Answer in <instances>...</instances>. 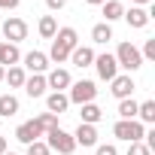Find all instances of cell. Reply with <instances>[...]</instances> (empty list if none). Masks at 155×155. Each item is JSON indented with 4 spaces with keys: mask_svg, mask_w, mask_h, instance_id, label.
<instances>
[{
    "mask_svg": "<svg viewBox=\"0 0 155 155\" xmlns=\"http://www.w3.org/2000/svg\"><path fill=\"white\" fill-rule=\"evenodd\" d=\"M88 3H91V6H104V3H107V0H88Z\"/></svg>",
    "mask_w": 155,
    "mask_h": 155,
    "instance_id": "e575fe53",
    "label": "cell"
},
{
    "mask_svg": "<svg viewBox=\"0 0 155 155\" xmlns=\"http://www.w3.org/2000/svg\"><path fill=\"white\" fill-rule=\"evenodd\" d=\"M128 155H152V152H149L146 143L140 140V143H131V146H128Z\"/></svg>",
    "mask_w": 155,
    "mask_h": 155,
    "instance_id": "f1b7e54d",
    "label": "cell"
},
{
    "mask_svg": "<svg viewBox=\"0 0 155 155\" xmlns=\"http://www.w3.org/2000/svg\"><path fill=\"white\" fill-rule=\"evenodd\" d=\"M91 40H94L97 46H107V43L113 40V28H110L107 21H101V25H94V28H91Z\"/></svg>",
    "mask_w": 155,
    "mask_h": 155,
    "instance_id": "44dd1931",
    "label": "cell"
},
{
    "mask_svg": "<svg viewBox=\"0 0 155 155\" xmlns=\"http://www.w3.org/2000/svg\"><path fill=\"white\" fill-rule=\"evenodd\" d=\"M28 155H52V149H49L43 140H34V143L28 146Z\"/></svg>",
    "mask_w": 155,
    "mask_h": 155,
    "instance_id": "4316f807",
    "label": "cell"
},
{
    "mask_svg": "<svg viewBox=\"0 0 155 155\" xmlns=\"http://www.w3.org/2000/svg\"><path fill=\"white\" fill-rule=\"evenodd\" d=\"M3 79L9 82V88H21V85H25V79H28V73H25V67H18V64H15V67H9V70H6Z\"/></svg>",
    "mask_w": 155,
    "mask_h": 155,
    "instance_id": "603a6c76",
    "label": "cell"
},
{
    "mask_svg": "<svg viewBox=\"0 0 155 155\" xmlns=\"http://www.w3.org/2000/svg\"><path fill=\"white\" fill-rule=\"evenodd\" d=\"M37 28H40V37H43V40H52V37L58 34V21H55V15H43Z\"/></svg>",
    "mask_w": 155,
    "mask_h": 155,
    "instance_id": "cb8c5ba5",
    "label": "cell"
},
{
    "mask_svg": "<svg viewBox=\"0 0 155 155\" xmlns=\"http://www.w3.org/2000/svg\"><path fill=\"white\" fill-rule=\"evenodd\" d=\"M70 82H73V79H70V73H67L64 67H55V70L46 76V85H49V88H55V91H64V88H70Z\"/></svg>",
    "mask_w": 155,
    "mask_h": 155,
    "instance_id": "7c38bea8",
    "label": "cell"
},
{
    "mask_svg": "<svg viewBox=\"0 0 155 155\" xmlns=\"http://www.w3.org/2000/svg\"><path fill=\"white\" fill-rule=\"evenodd\" d=\"M46 146L52 149V152H58V155H70L73 149H76V140H73V134H67L64 128H52V131H46Z\"/></svg>",
    "mask_w": 155,
    "mask_h": 155,
    "instance_id": "277c9868",
    "label": "cell"
},
{
    "mask_svg": "<svg viewBox=\"0 0 155 155\" xmlns=\"http://www.w3.org/2000/svg\"><path fill=\"white\" fill-rule=\"evenodd\" d=\"M94 97H97V85H94L91 79L70 82V94H67V101H70V104L82 107V104H94Z\"/></svg>",
    "mask_w": 155,
    "mask_h": 155,
    "instance_id": "3957f363",
    "label": "cell"
},
{
    "mask_svg": "<svg viewBox=\"0 0 155 155\" xmlns=\"http://www.w3.org/2000/svg\"><path fill=\"white\" fill-rule=\"evenodd\" d=\"M149 3H152V0H134V6H143V9H146Z\"/></svg>",
    "mask_w": 155,
    "mask_h": 155,
    "instance_id": "d6a6232c",
    "label": "cell"
},
{
    "mask_svg": "<svg viewBox=\"0 0 155 155\" xmlns=\"http://www.w3.org/2000/svg\"><path fill=\"white\" fill-rule=\"evenodd\" d=\"M46 6H49L52 12H58V9H64V6H67V0H46Z\"/></svg>",
    "mask_w": 155,
    "mask_h": 155,
    "instance_id": "4dcf8cb0",
    "label": "cell"
},
{
    "mask_svg": "<svg viewBox=\"0 0 155 155\" xmlns=\"http://www.w3.org/2000/svg\"><path fill=\"white\" fill-rule=\"evenodd\" d=\"M43 137V128L37 125V119H31V122H25V125H18L15 128V140L18 143H25V146H31L34 140H40Z\"/></svg>",
    "mask_w": 155,
    "mask_h": 155,
    "instance_id": "ba28073f",
    "label": "cell"
},
{
    "mask_svg": "<svg viewBox=\"0 0 155 155\" xmlns=\"http://www.w3.org/2000/svg\"><path fill=\"white\" fill-rule=\"evenodd\" d=\"M3 76H6V67H0V82H3Z\"/></svg>",
    "mask_w": 155,
    "mask_h": 155,
    "instance_id": "d590c367",
    "label": "cell"
},
{
    "mask_svg": "<svg viewBox=\"0 0 155 155\" xmlns=\"http://www.w3.org/2000/svg\"><path fill=\"white\" fill-rule=\"evenodd\" d=\"M37 125H40L43 134H46V131L58 128V116H55V113H40V116H37Z\"/></svg>",
    "mask_w": 155,
    "mask_h": 155,
    "instance_id": "484cf974",
    "label": "cell"
},
{
    "mask_svg": "<svg viewBox=\"0 0 155 155\" xmlns=\"http://www.w3.org/2000/svg\"><path fill=\"white\" fill-rule=\"evenodd\" d=\"M119 119H137V101L134 97H125V101H119Z\"/></svg>",
    "mask_w": 155,
    "mask_h": 155,
    "instance_id": "d4e9b609",
    "label": "cell"
},
{
    "mask_svg": "<svg viewBox=\"0 0 155 155\" xmlns=\"http://www.w3.org/2000/svg\"><path fill=\"white\" fill-rule=\"evenodd\" d=\"M6 152V137H0V155Z\"/></svg>",
    "mask_w": 155,
    "mask_h": 155,
    "instance_id": "836d02e7",
    "label": "cell"
},
{
    "mask_svg": "<svg viewBox=\"0 0 155 155\" xmlns=\"http://www.w3.org/2000/svg\"><path fill=\"white\" fill-rule=\"evenodd\" d=\"M70 61L79 67V70H85V67L94 64V49H91V46H76V49L70 52Z\"/></svg>",
    "mask_w": 155,
    "mask_h": 155,
    "instance_id": "4fadbf2b",
    "label": "cell"
},
{
    "mask_svg": "<svg viewBox=\"0 0 155 155\" xmlns=\"http://www.w3.org/2000/svg\"><path fill=\"white\" fill-rule=\"evenodd\" d=\"M91 67H97V76L104 82H113L116 76H119V64H116V58L110 55V52H104V55H94V64Z\"/></svg>",
    "mask_w": 155,
    "mask_h": 155,
    "instance_id": "52a82bcc",
    "label": "cell"
},
{
    "mask_svg": "<svg viewBox=\"0 0 155 155\" xmlns=\"http://www.w3.org/2000/svg\"><path fill=\"white\" fill-rule=\"evenodd\" d=\"M137 122H140V125H152V122H155V101L137 104Z\"/></svg>",
    "mask_w": 155,
    "mask_h": 155,
    "instance_id": "ac0fdd59",
    "label": "cell"
},
{
    "mask_svg": "<svg viewBox=\"0 0 155 155\" xmlns=\"http://www.w3.org/2000/svg\"><path fill=\"white\" fill-rule=\"evenodd\" d=\"M3 155H15V152H3Z\"/></svg>",
    "mask_w": 155,
    "mask_h": 155,
    "instance_id": "8d00e7d4",
    "label": "cell"
},
{
    "mask_svg": "<svg viewBox=\"0 0 155 155\" xmlns=\"http://www.w3.org/2000/svg\"><path fill=\"white\" fill-rule=\"evenodd\" d=\"M0 46H3V43H0Z\"/></svg>",
    "mask_w": 155,
    "mask_h": 155,
    "instance_id": "74e56055",
    "label": "cell"
},
{
    "mask_svg": "<svg viewBox=\"0 0 155 155\" xmlns=\"http://www.w3.org/2000/svg\"><path fill=\"white\" fill-rule=\"evenodd\" d=\"M73 140H76V146H97V128L79 122V128L73 131Z\"/></svg>",
    "mask_w": 155,
    "mask_h": 155,
    "instance_id": "8fae6325",
    "label": "cell"
},
{
    "mask_svg": "<svg viewBox=\"0 0 155 155\" xmlns=\"http://www.w3.org/2000/svg\"><path fill=\"white\" fill-rule=\"evenodd\" d=\"M18 113V97L15 94H0V119H9Z\"/></svg>",
    "mask_w": 155,
    "mask_h": 155,
    "instance_id": "d6986e66",
    "label": "cell"
},
{
    "mask_svg": "<svg viewBox=\"0 0 155 155\" xmlns=\"http://www.w3.org/2000/svg\"><path fill=\"white\" fill-rule=\"evenodd\" d=\"M113 58H116V64H119L122 70H128V76L143 67V55H140V49H137L134 43H119V49H116Z\"/></svg>",
    "mask_w": 155,
    "mask_h": 155,
    "instance_id": "7a4b0ae2",
    "label": "cell"
},
{
    "mask_svg": "<svg viewBox=\"0 0 155 155\" xmlns=\"http://www.w3.org/2000/svg\"><path fill=\"white\" fill-rule=\"evenodd\" d=\"M0 31H3V37H6L12 46H18L21 40H28V21L18 18V15H9V18L3 21V28H0Z\"/></svg>",
    "mask_w": 155,
    "mask_h": 155,
    "instance_id": "8992f818",
    "label": "cell"
},
{
    "mask_svg": "<svg viewBox=\"0 0 155 155\" xmlns=\"http://www.w3.org/2000/svg\"><path fill=\"white\" fill-rule=\"evenodd\" d=\"M104 119V110L97 104H82V125H97Z\"/></svg>",
    "mask_w": 155,
    "mask_h": 155,
    "instance_id": "7402d4cb",
    "label": "cell"
},
{
    "mask_svg": "<svg viewBox=\"0 0 155 155\" xmlns=\"http://www.w3.org/2000/svg\"><path fill=\"white\" fill-rule=\"evenodd\" d=\"M113 134L119 137V140H125V143H140L143 140V134H146V128L137 122V119H119L116 125H113Z\"/></svg>",
    "mask_w": 155,
    "mask_h": 155,
    "instance_id": "5b68a950",
    "label": "cell"
},
{
    "mask_svg": "<svg viewBox=\"0 0 155 155\" xmlns=\"http://www.w3.org/2000/svg\"><path fill=\"white\" fill-rule=\"evenodd\" d=\"M46 113H55V116H61V113H67V107H70V101H67V94L64 91H52V94H46Z\"/></svg>",
    "mask_w": 155,
    "mask_h": 155,
    "instance_id": "2e32d148",
    "label": "cell"
},
{
    "mask_svg": "<svg viewBox=\"0 0 155 155\" xmlns=\"http://www.w3.org/2000/svg\"><path fill=\"white\" fill-rule=\"evenodd\" d=\"M122 18H125L131 28H137V31H140V28H146V25H149V18H152V15H149V9H143V6H131Z\"/></svg>",
    "mask_w": 155,
    "mask_h": 155,
    "instance_id": "5bb4252c",
    "label": "cell"
},
{
    "mask_svg": "<svg viewBox=\"0 0 155 155\" xmlns=\"http://www.w3.org/2000/svg\"><path fill=\"white\" fill-rule=\"evenodd\" d=\"M94 155H119V149L113 146V143H104V146H97V152Z\"/></svg>",
    "mask_w": 155,
    "mask_h": 155,
    "instance_id": "f546056e",
    "label": "cell"
},
{
    "mask_svg": "<svg viewBox=\"0 0 155 155\" xmlns=\"http://www.w3.org/2000/svg\"><path fill=\"white\" fill-rule=\"evenodd\" d=\"M18 61H21L18 46H12V43H3V46H0V67H15Z\"/></svg>",
    "mask_w": 155,
    "mask_h": 155,
    "instance_id": "e0dca14e",
    "label": "cell"
},
{
    "mask_svg": "<svg viewBox=\"0 0 155 155\" xmlns=\"http://www.w3.org/2000/svg\"><path fill=\"white\" fill-rule=\"evenodd\" d=\"M122 15H125V6L119 3V0H107V3H104V18H107V25L119 21Z\"/></svg>",
    "mask_w": 155,
    "mask_h": 155,
    "instance_id": "ffe728a7",
    "label": "cell"
},
{
    "mask_svg": "<svg viewBox=\"0 0 155 155\" xmlns=\"http://www.w3.org/2000/svg\"><path fill=\"white\" fill-rule=\"evenodd\" d=\"M76 46H79V37H76V31H73V28H58V34L52 37V49H49L46 58L55 61V64H64Z\"/></svg>",
    "mask_w": 155,
    "mask_h": 155,
    "instance_id": "6da1fadb",
    "label": "cell"
},
{
    "mask_svg": "<svg viewBox=\"0 0 155 155\" xmlns=\"http://www.w3.org/2000/svg\"><path fill=\"white\" fill-rule=\"evenodd\" d=\"M143 61H155V40H146V46H143Z\"/></svg>",
    "mask_w": 155,
    "mask_h": 155,
    "instance_id": "83f0119b",
    "label": "cell"
},
{
    "mask_svg": "<svg viewBox=\"0 0 155 155\" xmlns=\"http://www.w3.org/2000/svg\"><path fill=\"white\" fill-rule=\"evenodd\" d=\"M21 0H0V9H15Z\"/></svg>",
    "mask_w": 155,
    "mask_h": 155,
    "instance_id": "1f68e13d",
    "label": "cell"
},
{
    "mask_svg": "<svg viewBox=\"0 0 155 155\" xmlns=\"http://www.w3.org/2000/svg\"><path fill=\"white\" fill-rule=\"evenodd\" d=\"M110 85H113V88H110V91H113V97H119V101L131 97V94H134V88H137V85H134V79H131L128 73H125V76H116Z\"/></svg>",
    "mask_w": 155,
    "mask_h": 155,
    "instance_id": "9c48e42d",
    "label": "cell"
},
{
    "mask_svg": "<svg viewBox=\"0 0 155 155\" xmlns=\"http://www.w3.org/2000/svg\"><path fill=\"white\" fill-rule=\"evenodd\" d=\"M21 88H25V94H28V97H43L49 85H46V76H43V73H34V76H28V79H25V85H21Z\"/></svg>",
    "mask_w": 155,
    "mask_h": 155,
    "instance_id": "30bf717a",
    "label": "cell"
},
{
    "mask_svg": "<svg viewBox=\"0 0 155 155\" xmlns=\"http://www.w3.org/2000/svg\"><path fill=\"white\" fill-rule=\"evenodd\" d=\"M21 61H25V67H28L31 73H46V70H49V58H46L43 52H28Z\"/></svg>",
    "mask_w": 155,
    "mask_h": 155,
    "instance_id": "9a60e30c",
    "label": "cell"
}]
</instances>
